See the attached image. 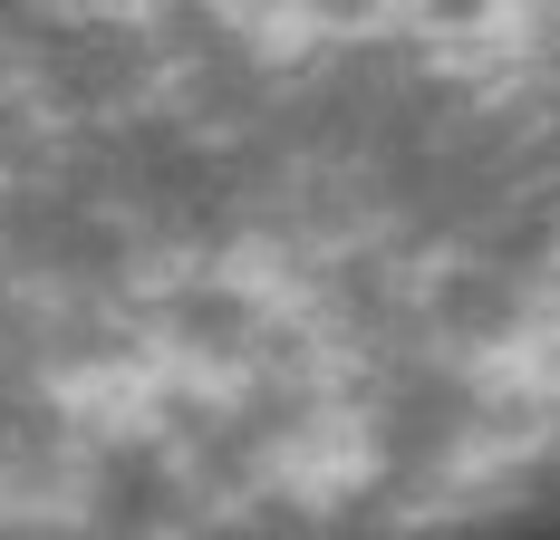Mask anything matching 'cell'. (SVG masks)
I'll return each instance as SVG.
<instances>
[{
  "label": "cell",
  "mask_w": 560,
  "mask_h": 540,
  "mask_svg": "<svg viewBox=\"0 0 560 540\" xmlns=\"http://www.w3.org/2000/svg\"><path fill=\"white\" fill-rule=\"evenodd\" d=\"M512 540H560V531H512Z\"/></svg>",
  "instance_id": "6da1fadb"
}]
</instances>
